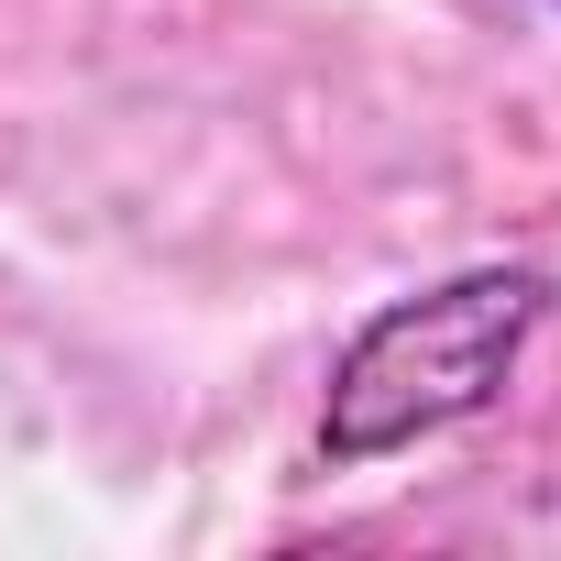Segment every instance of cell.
I'll use <instances>...</instances> for the list:
<instances>
[{
	"label": "cell",
	"instance_id": "cell-2",
	"mask_svg": "<svg viewBox=\"0 0 561 561\" xmlns=\"http://www.w3.org/2000/svg\"><path fill=\"white\" fill-rule=\"evenodd\" d=\"M550 12H561V0H550Z\"/></svg>",
	"mask_w": 561,
	"mask_h": 561
},
{
	"label": "cell",
	"instance_id": "cell-1",
	"mask_svg": "<svg viewBox=\"0 0 561 561\" xmlns=\"http://www.w3.org/2000/svg\"><path fill=\"white\" fill-rule=\"evenodd\" d=\"M561 287L539 264H462L440 287H408L386 298L342 353H331V386H320V462L331 473H364V462H397L462 419H484L528 342L550 331Z\"/></svg>",
	"mask_w": 561,
	"mask_h": 561
}]
</instances>
